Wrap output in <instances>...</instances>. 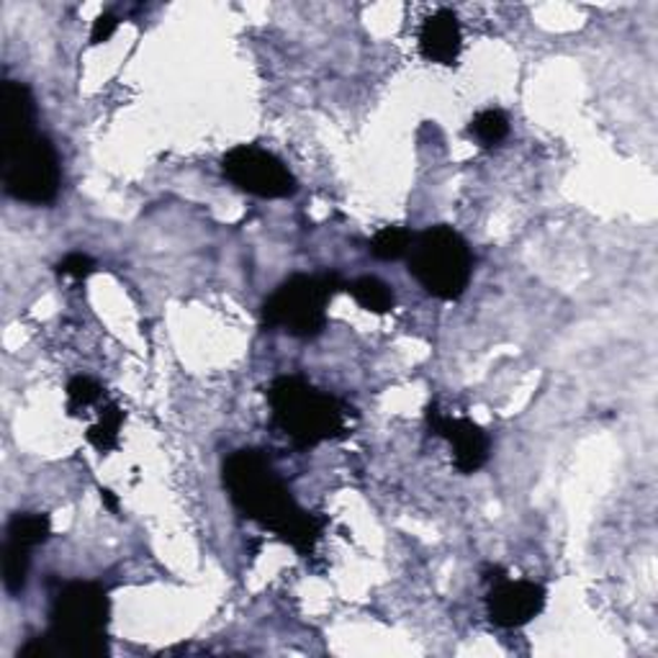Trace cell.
Masks as SVG:
<instances>
[{"label": "cell", "instance_id": "cell-3", "mask_svg": "<svg viewBox=\"0 0 658 658\" xmlns=\"http://www.w3.org/2000/svg\"><path fill=\"white\" fill-rule=\"evenodd\" d=\"M106 625V589L94 585V581H72L55 597L49 638L55 640L60 656L104 658L108 654Z\"/></svg>", "mask_w": 658, "mask_h": 658}, {"label": "cell", "instance_id": "cell-11", "mask_svg": "<svg viewBox=\"0 0 658 658\" xmlns=\"http://www.w3.org/2000/svg\"><path fill=\"white\" fill-rule=\"evenodd\" d=\"M35 96L23 82L6 80L0 88V145L35 131Z\"/></svg>", "mask_w": 658, "mask_h": 658}, {"label": "cell", "instance_id": "cell-21", "mask_svg": "<svg viewBox=\"0 0 658 658\" xmlns=\"http://www.w3.org/2000/svg\"><path fill=\"white\" fill-rule=\"evenodd\" d=\"M116 29H119V19L114 13H101L90 29V45H104L116 35Z\"/></svg>", "mask_w": 658, "mask_h": 658}, {"label": "cell", "instance_id": "cell-8", "mask_svg": "<svg viewBox=\"0 0 658 658\" xmlns=\"http://www.w3.org/2000/svg\"><path fill=\"white\" fill-rule=\"evenodd\" d=\"M546 607V589L536 581L499 579L487 597L489 618L499 628H522Z\"/></svg>", "mask_w": 658, "mask_h": 658}, {"label": "cell", "instance_id": "cell-18", "mask_svg": "<svg viewBox=\"0 0 658 658\" xmlns=\"http://www.w3.org/2000/svg\"><path fill=\"white\" fill-rule=\"evenodd\" d=\"M101 396H104V386L90 376H75L68 383L70 414H75L78 410H86V406L96 404V402H101Z\"/></svg>", "mask_w": 658, "mask_h": 658}, {"label": "cell", "instance_id": "cell-1", "mask_svg": "<svg viewBox=\"0 0 658 658\" xmlns=\"http://www.w3.org/2000/svg\"><path fill=\"white\" fill-rule=\"evenodd\" d=\"M224 489L229 491L232 504L247 520L296 548L302 556L314 551V543L322 536V520L296 504L291 489L283 484L278 471L261 451H235L222 469Z\"/></svg>", "mask_w": 658, "mask_h": 658}, {"label": "cell", "instance_id": "cell-7", "mask_svg": "<svg viewBox=\"0 0 658 658\" xmlns=\"http://www.w3.org/2000/svg\"><path fill=\"white\" fill-rule=\"evenodd\" d=\"M222 170L232 186L257 198H288L296 194V178L276 155L261 147L239 145L222 160Z\"/></svg>", "mask_w": 658, "mask_h": 658}, {"label": "cell", "instance_id": "cell-4", "mask_svg": "<svg viewBox=\"0 0 658 658\" xmlns=\"http://www.w3.org/2000/svg\"><path fill=\"white\" fill-rule=\"evenodd\" d=\"M410 273L440 302H458L469 288L473 257L469 243L448 224L424 229L410 249Z\"/></svg>", "mask_w": 658, "mask_h": 658}, {"label": "cell", "instance_id": "cell-10", "mask_svg": "<svg viewBox=\"0 0 658 658\" xmlns=\"http://www.w3.org/2000/svg\"><path fill=\"white\" fill-rule=\"evenodd\" d=\"M461 23L453 11L443 8L424 21L420 31V52L424 60L435 65H455L458 55H461Z\"/></svg>", "mask_w": 658, "mask_h": 658}, {"label": "cell", "instance_id": "cell-2", "mask_svg": "<svg viewBox=\"0 0 658 658\" xmlns=\"http://www.w3.org/2000/svg\"><path fill=\"white\" fill-rule=\"evenodd\" d=\"M268 402L283 435L302 451H310L324 440H335L345 432L347 406L298 376H281L273 381Z\"/></svg>", "mask_w": 658, "mask_h": 658}, {"label": "cell", "instance_id": "cell-17", "mask_svg": "<svg viewBox=\"0 0 658 658\" xmlns=\"http://www.w3.org/2000/svg\"><path fill=\"white\" fill-rule=\"evenodd\" d=\"M121 422H124V412L116 404H108L101 414V422L88 430V443L101 453L114 451V448L119 445Z\"/></svg>", "mask_w": 658, "mask_h": 658}, {"label": "cell", "instance_id": "cell-20", "mask_svg": "<svg viewBox=\"0 0 658 658\" xmlns=\"http://www.w3.org/2000/svg\"><path fill=\"white\" fill-rule=\"evenodd\" d=\"M60 656V651H57L55 640L45 636V638H31L27 646L19 648V658H55Z\"/></svg>", "mask_w": 658, "mask_h": 658}, {"label": "cell", "instance_id": "cell-14", "mask_svg": "<svg viewBox=\"0 0 658 658\" xmlns=\"http://www.w3.org/2000/svg\"><path fill=\"white\" fill-rule=\"evenodd\" d=\"M31 551L19 543L6 540L3 546V587L11 597H19L27 589L29 581V566H31Z\"/></svg>", "mask_w": 658, "mask_h": 658}, {"label": "cell", "instance_id": "cell-9", "mask_svg": "<svg viewBox=\"0 0 658 658\" xmlns=\"http://www.w3.org/2000/svg\"><path fill=\"white\" fill-rule=\"evenodd\" d=\"M430 430L453 445V465L461 473H477L489 461V438L477 422L465 416H443L438 406L428 410Z\"/></svg>", "mask_w": 658, "mask_h": 658}, {"label": "cell", "instance_id": "cell-5", "mask_svg": "<svg viewBox=\"0 0 658 658\" xmlns=\"http://www.w3.org/2000/svg\"><path fill=\"white\" fill-rule=\"evenodd\" d=\"M347 283L337 273L322 276H294L281 283L268 302L263 304V324L283 330L291 337L312 340L327 327V306Z\"/></svg>", "mask_w": 658, "mask_h": 658}, {"label": "cell", "instance_id": "cell-16", "mask_svg": "<svg viewBox=\"0 0 658 658\" xmlns=\"http://www.w3.org/2000/svg\"><path fill=\"white\" fill-rule=\"evenodd\" d=\"M471 135L477 137L481 147H497L510 135V119L499 108H487L471 121Z\"/></svg>", "mask_w": 658, "mask_h": 658}, {"label": "cell", "instance_id": "cell-22", "mask_svg": "<svg viewBox=\"0 0 658 658\" xmlns=\"http://www.w3.org/2000/svg\"><path fill=\"white\" fill-rule=\"evenodd\" d=\"M101 502H104L111 512H119V502H116V497H114V491H111V489H101Z\"/></svg>", "mask_w": 658, "mask_h": 658}, {"label": "cell", "instance_id": "cell-19", "mask_svg": "<svg viewBox=\"0 0 658 658\" xmlns=\"http://www.w3.org/2000/svg\"><path fill=\"white\" fill-rule=\"evenodd\" d=\"M94 271H96V261H94V257L82 255V253H72V255L62 257V261L57 263V276H60V278L82 281V278H88Z\"/></svg>", "mask_w": 658, "mask_h": 658}, {"label": "cell", "instance_id": "cell-15", "mask_svg": "<svg viewBox=\"0 0 658 658\" xmlns=\"http://www.w3.org/2000/svg\"><path fill=\"white\" fill-rule=\"evenodd\" d=\"M414 235L406 227H383L376 237L371 239V255L383 263L402 261L410 255Z\"/></svg>", "mask_w": 658, "mask_h": 658}, {"label": "cell", "instance_id": "cell-6", "mask_svg": "<svg viewBox=\"0 0 658 658\" xmlns=\"http://www.w3.org/2000/svg\"><path fill=\"white\" fill-rule=\"evenodd\" d=\"M3 188L16 202L47 206L60 194V157L47 137L29 131L3 141Z\"/></svg>", "mask_w": 658, "mask_h": 658}, {"label": "cell", "instance_id": "cell-13", "mask_svg": "<svg viewBox=\"0 0 658 658\" xmlns=\"http://www.w3.org/2000/svg\"><path fill=\"white\" fill-rule=\"evenodd\" d=\"M49 532H52V522H49L47 514H39V512H19L13 514L11 522H8V540L29 548V551L41 543H47Z\"/></svg>", "mask_w": 658, "mask_h": 658}, {"label": "cell", "instance_id": "cell-12", "mask_svg": "<svg viewBox=\"0 0 658 658\" xmlns=\"http://www.w3.org/2000/svg\"><path fill=\"white\" fill-rule=\"evenodd\" d=\"M347 294L355 298L357 306H363L365 312L373 314H386L394 310V291L389 283H383L376 276H363L353 283H347Z\"/></svg>", "mask_w": 658, "mask_h": 658}]
</instances>
